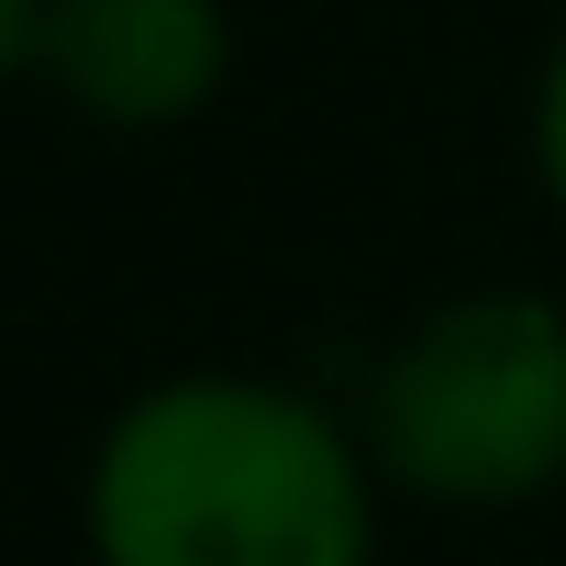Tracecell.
Returning <instances> with one entry per match:
<instances>
[{"mask_svg": "<svg viewBox=\"0 0 566 566\" xmlns=\"http://www.w3.org/2000/svg\"><path fill=\"white\" fill-rule=\"evenodd\" d=\"M90 544L101 566H367V467L301 389L167 378L101 433Z\"/></svg>", "mask_w": 566, "mask_h": 566, "instance_id": "1", "label": "cell"}, {"mask_svg": "<svg viewBox=\"0 0 566 566\" xmlns=\"http://www.w3.org/2000/svg\"><path fill=\"white\" fill-rule=\"evenodd\" d=\"M367 433L378 467L422 500L455 511L533 500L544 478H566V312L522 290L444 301L378 367Z\"/></svg>", "mask_w": 566, "mask_h": 566, "instance_id": "2", "label": "cell"}, {"mask_svg": "<svg viewBox=\"0 0 566 566\" xmlns=\"http://www.w3.org/2000/svg\"><path fill=\"white\" fill-rule=\"evenodd\" d=\"M34 67L67 90V112L156 134L233 78V12L222 0H45Z\"/></svg>", "mask_w": 566, "mask_h": 566, "instance_id": "3", "label": "cell"}, {"mask_svg": "<svg viewBox=\"0 0 566 566\" xmlns=\"http://www.w3.org/2000/svg\"><path fill=\"white\" fill-rule=\"evenodd\" d=\"M533 167H544V189H555V211H566V34H555V56H544V78H533Z\"/></svg>", "mask_w": 566, "mask_h": 566, "instance_id": "4", "label": "cell"}, {"mask_svg": "<svg viewBox=\"0 0 566 566\" xmlns=\"http://www.w3.org/2000/svg\"><path fill=\"white\" fill-rule=\"evenodd\" d=\"M45 45V0H0V78H23Z\"/></svg>", "mask_w": 566, "mask_h": 566, "instance_id": "5", "label": "cell"}]
</instances>
